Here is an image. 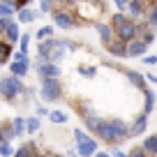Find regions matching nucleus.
Wrapping results in <instances>:
<instances>
[{"label":"nucleus","mask_w":157,"mask_h":157,"mask_svg":"<svg viewBox=\"0 0 157 157\" xmlns=\"http://www.w3.org/2000/svg\"><path fill=\"white\" fill-rule=\"evenodd\" d=\"M42 95H44V99H58L60 97V83H58V78H46L44 86H42Z\"/></svg>","instance_id":"f257e3e1"},{"label":"nucleus","mask_w":157,"mask_h":157,"mask_svg":"<svg viewBox=\"0 0 157 157\" xmlns=\"http://www.w3.org/2000/svg\"><path fill=\"white\" fill-rule=\"evenodd\" d=\"M21 81L19 78H5L2 83H0V93L5 95V97H14V95H19L21 93Z\"/></svg>","instance_id":"f03ea898"},{"label":"nucleus","mask_w":157,"mask_h":157,"mask_svg":"<svg viewBox=\"0 0 157 157\" xmlns=\"http://www.w3.org/2000/svg\"><path fill=\"white\" fill-rule=\"evenodd\" d=\"M97 132H99V136H102L104 141H118V139H120V136H118V132L113 129L111 123H102V127H99Z\"/></svg>","instance_id":"7ed1b4c3"},{"label":"nucleus","mask_w":157,"mask_h":157,"mask_svg":"<svg viewBox=\"0 0 157 157\" xmlns=\"http://www.w3.org/2000/svg\"><path fill=\"white\" fill-rule=\"evenodd\" d=\"M12 72H14L16 76H21V74H25V72H28V58L14 60V65H12Z\"/></svg>","instance_id":"20e7f679"},{"label":"nucleus","mask_w":157,"mask_h":157,"mask_svg":"<svg viewBox=\"0 0 157 157\" xmlns=\"http://www.w3.org/2000/svg\"><path fill=\"white\" fill-rule=\"evenodd\" d=\"M39 72H42V76H46V78H56L60 69L56 67L53 63H49V65H42V69H39Z\"/></svg>","instance_id":"39448f33"},{"label":"nucleus","mask_w":157,"mask_h":157,"mask_svg":"<svg viewBox=\"0 0 157 157\" xmlns=\"http://www.w3.org/2000/svg\"><path fill=\"white\" fill-rule=\"evenodd\" d=\"M78 152H81L83 157L93 155V152H95V141L90 139V141H86V143H78Z\"/></svg>","instance_id":"423d86ee"},{"label":"nucleus","mask_w":157,"mask_h":157,"mask_svg":"<svg viewBox=\"0 0 157 157\" xmlns=\"http://www.w3.org/2000/svg\"><path fill=\"white\" fill-rule=\"evenodd\" d=\"M146 125H148V113H146V116H141V118H139V120H136V125H134V127L129 129V134H141Z\"/></svg>","instance_id":"0eeeda50"},{"label":"nucleus","mask_w":157,"mask_h":157,"mask_svg":"<svg viewBox=\"0 0 157 157\" xmlns=\"http://www.w3.org/2000/svg\"><path fill=\"white\" fill-rule=\"evenodd\" d=\"M120 37L123 39H132L134 37V23H123L120 25Z\"/></svg>","instance_id":"6e6552de"},{"label":"nucleus","mask_w":157,"mask_h":157,"mask_svg":"<svg viewBox=\"0 0 157 157\" xmlns=\"http://www.w3.org/2000/svg\"><path fill=\"white\" fill-rule=\"evenodd\" d=\"M111 125H113V129L118 132V136H120V139H123V136H127V132H129V129H127V125H125L123 120H113Z\"/></svg>","instance_id":"1a4fd4ad"},{"label":"nucleus","mask_w":157,"mask_h":157,"mask_svg":"<svg viewBox=\"0 0 157 157\" xmlns=\"http://www.w3.org/2000/svg\"><path fill=\"white\" fill-rule=\"evenodd\" d=\"M127 78L136 86V88H143V83H146V78H143L141 74H136V72H127Z\"/></svg>","instance_id":"9d476101"},{"label":"nucleus","mask_w":157,"mask_h":157,"mask_svg":"<svg viewBox=\"0 0 157 157\" xmlns=\"http://www.w3.org/2000/svg\"><path fill=\"white\" fill-rule=\"evenodd\" d=\"M143 51H146V44H143V42H136V44H132V46H129V51H127V53H129V56H141Z\"/></svg>","instance_id":"9b49d317"},{"label":"nucleus","mask_w":157,"mask_h":157,"mask_svg":"<svg viewBox=\"0 0 157 157\" xmlns=\"http://www.w3.org/2000/svg\"><path fill=\"white\" fill-rule=\"evenodd\" d=\"M143 146H146L148 152H157V134H155V136H150V139H146Z\"/></svg>","instance_id":"f8f14e48"},{"label":"nucleus","mask_w":157,"mask_h":157,"mask_svg":"<svg viewBox=\"0 0 157 157\" xmlns=\"http://www.w3.org/2000/svg\"><path fill=\"white\" fill-rule=\"evenodd\" d=\"M56 23L63 25V28H69V25H72V19H69V16H65V14H56Z\"/></svg>","instance_id":"ddd939ff"},{"label":"nucleus","mask_w":157,"mask_h":157,"mask_svg":"<svg viewBox=\"0 0 157 157\" xmlns=\"http://www.w3.org/2000/svg\"><path fill=\"white\" fill-rule=\"evenodd\" d=\"M99 37L104 39V42H111V28H106V25H99Z\"/></svg>","instance_id":"4468645a"},{"label":"nucleus","mask_w":157,"mask_h":157,"mask_svg":"<svg viewBox=\"0 0 157 157\" xmlns=\"http://www.w3.org/2000/svg\"><path fill=\"white\" fill-rule=\"evenodd\" d=\"M51 120H53V123H65L67 116H65L63 111H51Z\"/></svg>","instance_id":"2eb2a0df"},{"label":"nucleus","mask_w":157,"mask_h":157,"mask_svg":"<svg viewBox=\"0 0 157 157\" xmlns=\"http://www.w3.org/2000/svg\"><path fill=\"white\" fill-rule=\"evenodd\" d=\"M7 37H10V39H16V37H19V28H16L14 23L7 25Z\"/></svg>","instance_id":"dca6fc26"},{"label":"nucleus","mask_w":157,"mask_h":157,"mask_svg":"<svg viewBox=\"0 0 157 157\" xmlns=\"http://www.w3.org/2000/svg\"><path fill=\"white\" fill-rule=\"evenodd\" d=\"M12 12H14V7H12V5H7V2L0 5V16H10Z\"/></svg>","instance_id":"f3484780"},{"label":"nucleus","mask_w":157,"mask_h":157,"mask_svg":"<svg viewBox=\"0 0 157 157\" xmlns=\"http://www.w3.org/2000/svg\"><path fill=\"white\" fill-rule=\"evenodd\" d=\"M111 53H113V56H125L127 51H125L123 44H113V46H111Z\"/></svg>","instance_id":"a211bd4d"},{"label":"nucleus","mask_w":157,"mask_h":157,"mask_svg":"<svg viewBox=\"0 0 157 157\" xmlns=\"http://www.w3.org/2000/svg\"><path fill=\"white\" fill-rule=\"evenodd\" d=\"M86 125H88V127L90 129H99V127H102V123H99V118H88V123H86Z\"/></svg>","instance_id":"6ab92c4d"},{"label":"nucleus","mask_w":157,"mask_h":157,"mask_svg":"<svg viewBox=\"0 0 157 157\" xmlns=\"http://www.w3.org/2000/svg\"><path fill=\"white\" fill-rule=\"evenodd\" d=\"M37 129H39V120L37 118H30L28 120V132H37Z\"/></svg>","instance_id":"aec40b11"},{"label":"nucleus","mask_w":157,"mask_h":157,"mask_svg":"<svg viewBox=\"0 0 157 157\" xmlns=\"http://www.w3.org/2000/svg\"><path fill=\"white\" fill-rule=\"evenodd\" d=\"M7 56H10V46H7V44H0V63L7 60Z\"/></svg>","instance_id":"412c9836"},{"label":"nucleus","mask_w":157,"mask_h":157,"mask_svg":"<svg viewBox=\"0 0 157 157\" xmlns=\"http://www.w3.org/2000/svg\"><path fill=\"white\" fill-rule=\"evenodd\" d=\"M129 12H132V14H141V2H139V0H132V5H129Z\"/></svg>","instance_id":"4be33fe9"},{"label":"nucleus","mask_w":157,"mask_h":157,"mask_svg":"<svg viewBox=\"0 0 157 157\" xmlns=\"http://www.w3.org/2000/svg\"><path fill=\"white\" fill-rule=\"evenodd\" d=\"M12 152H14V150H12V146H7V143H2V146H0V155H5V157H10Z\"/></svg>","instance_id":"5701e85b"},{"label":"nucleus","mask_w":157,"mask_h":157,"mask_svg":"<svg viewBox=\"0 0 157 157\" xmlns=\"http://www.w3.org/2000/svg\"><path fill=\"white\" fill-rule=\"evenodd\" d=\"M21 21H23V23H28V21H33V12H28V10H23V12H21Z\"/></svg>","instance_id":"b1692460"},{"label":"nucleus","mask_w":157,"mask_h":157,"mask_svg":"<svg viewBox=\"0 0 157 157\" xmlns=\"http://www.w3.org/2000/svg\"><path fill=\"white\" fill-rule=\"evenodd\" d=\"M74 136H76V141H78V143H86V141H90V136H86V134H83V132H78V129L74 132Z\"/></svg>","instance_id":"393cba45"},{"label":"nucleus","mask_w":157,"mask_h":157,"mask_svg":"<svg viewBox=\"0 0 157 157\" xmlns=\"http://www.w3.org/2000/svg\"><path fill=\"white\" fill-rule=\"evenodd\" d=\"M51 33H53V30H51L49 25H46V28H42V30H39V33H37V37H39V39H44V37H49Z\"/></svg>","instance_id":"a878e982"},{"label":"nucleus","mask_w":157,"mask_h":157,"mask_svg":"<svg viewBox=\"0 0 157 157\" xmlns=\"http://www.w3.org/2000/svg\"><path fill=\"white\" fill-rule=\"evenodd\" d=\"M14 132H16V134L23 132V120H21V118H16V120H14Z\"/></svg>","instance_id":"bb28decb"},{"label":"nucleus","mask_w":157,"mask_h":157,"mask_svg":"<svg viewBox=\"0 0 157 157\" xmlns=\"http://www.w3.org/2000/svg\"><path fill=\"white\" fill-rule=\"evenodd\" d=\"M78 72L83 74V76H95V67H81Z\"/></svg>","instance_id":"cd10ccee"},{"label":"nucleus","mask_w":157,"mask_h":157,"mask_svg":"<svg viewBox=\"0 0 157 157\" xmlns=\"http://www.w3.org/2000/svg\"><path fill=\"white\" fill-rule=\"evenodd\" d=\"M146 97H148V104H146V113H150V109H152V102H155V95H152V93H148Z\"/></svg>","instance_id":"c85d7f7f"},{"label":"nucleus","mask_w":157,"mask_h":157,"mask_svg":"<svg viewBox=\"0 0 157 157\" xmlns=\"http://www.w3.org/2000/svg\"><path fill=\"white\" fill-rule=\"evenodd\" d=\"M125 23V16L123 14H116V16H113V25H123Z\"/></svg>","instance_id":"c756f323"},{"label":"nucleus","mask_w":157,"mask_h":157,"mask_svg":"<svg viewBox=\"0 0 157 157\" xmlns=\"http://www.w3.org/2000/svg\"><path fill=\"white\" fill-rule=\"evenodd\" d=\"M25 49H28V35H25V37H21V51L25 53Z\"/></svg>","instance_id":"7c9ffc66"},{"label":"nucleus","mask_w":157,"mask_h":157,"mask_svg":"<svg viewBox=\"0 0 157 157\" xmlns=\"http://www.w3.org/2000/svg\"><path fill=\"white\" fill-rule=\"evenodd\" d=\"M150 21H152V23L157 25V7H155V10H152V12H150Z\"/></svg>","instance_id":"2f4dec72"},{"label":"nucleus","mask_w":157,"mask_h":157,"mask_svg":"<svg viewBox=\"0 0 157 157\" xmlns=\"http://www.w3.org/2000/svg\"><path fill=\"white\" fill-rule=\"evenodd\" d=\"M16 157H28V152H25V150H19V152H16Z\"/></svg>","instance_id":"473e14b6"},{"label":"nucleus","mask_w":157,"mask_h":157,"mask_svg":"<svg viewBox=\"0 0 157 157\" xmlns=\"http://www.w3.org/2000/svg\"><path fill=\"white\" fill-rule=\"evenodd\" d=\"M118 2V7H125V0H116Z\"/></svg>","instance_id":"72a5a7b5"},{"label":"nucleus","mask_w":157,"mask_h":157,"mask_svg":"<svg viewBox=\"0 0 157 157\" xmlns=\"http://www.w3.org/2000/svg\"><path fill=\"white\" fill-rule=\"evenodd\" d=\"M116 157H127V155H125V152H120V150H118V152H116Z\"/></svg>","instance_id":"f704fd0d"},{"label":"nucleus","mask_w":157,"mask_h":157,"mask_svg":"<svg viewBox=\"0 0 157 157\" xmlns=\"http://www.w3.org/2000/svg\"><path fill=\"white\" fill-rule=\"evenodd\" d=\"M132 157H146V155H143V152H134Z\"/></svg>","instance_id":"c9c22d12"},{"label":"nucleus","mask_w":157,"mask_h":157,"mask_svg":"<svg viewBox=\"0 0 157 157\" xmlns=\"http://www.w3.org/2000/svg\"><path fill=\"white\" fill-rule=\"evenodd\" d=\"M2 28H5V21H2V19H0V33H2Z\"/></svg>","instance_id":"e433bc0d"},{"label":"nucleus","mask_w":157,"mask_h":157,"mask_svg":"<svg viewBox=\"0 0 157 157\" xmlns=\"http://www.w3.org/2000/svg\"><path fill=\"white\" fill-rule=\"evenodd\" d=\"M97 157H109V155H106V152H99V155H97Z\"/></svg>","instance_id":"4c0bfd02"},{"label":"nucleus","mask_w":157,"mask_h":157,"mask_svg":"<svg viewBox=\"0 0 157 157\" xmlns=\"http://www.w3.org/2000/svg\"><path fill=\"white\" fill-rule=\"evenodd\" d=\"M0 146H2V136H0Z\"/></svg>","instance_id":"58836bf2"}]
</instances>
